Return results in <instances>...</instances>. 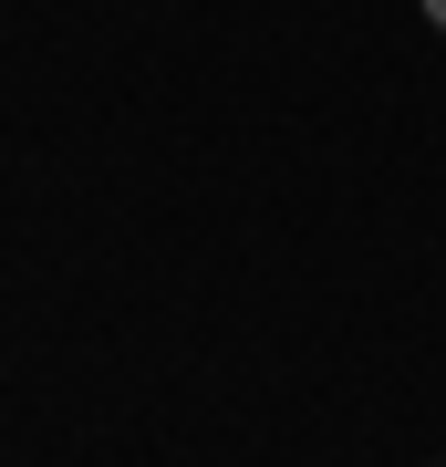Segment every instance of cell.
Returning a JSON list of instances; mask_svg holds the SVG:
<instances>
[{
    "instance_id": "1",
    "label": "cell",
    "mask_w": 446,
    "mask_h": 467,
    "mask_svg": "<svg viewBox=\"0 0 446 467\" xmlns=\"http://www.w3.org/2000/svg\"><path fill=\"white\" fill-rule=\"evenodd\" d=\"M426 11H436V21H446V0H426Z\"/></svg>"
}]
</instances>
